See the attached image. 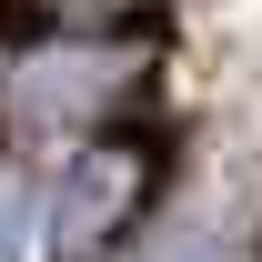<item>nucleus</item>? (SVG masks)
<instances>
[{
  "label": "nucleus",
  "mask_w": 262,
  "mask_h": 262,
  "mask_svg": "<svg viewBox=\"0 0 262 262\" xmlns=\"http://www.w3.org/2000/svg\"><path fill=\"white\" fill-rule=\"evenodd\" d=\"M151 262H232L212 232H171V242H151Z\"/></svg>",
  "instance_id": "3"
},
{
  "label": "nucleus",
  "mask_w": 262,
  "mask_h": 262,
  "mask_svg": "<svg viewBox=\"0 0 262 262\" xmlns=\"http://www.w3.org/2000/svg\"><path fill=\"white\" fill-rule=\"evenodd\" d=\"M131 192H141V171H131L121 141H91V151H71L61 192H51V242H61V262H81L101 242V232L131 212Z\"/></svg>",
  "instance_id": "1"
},
{
  "label": "nucleus",
  "mask_w": 262,
  "mask_h": 262,
  "mask_svg": "<svg viewBox=\"0 0 262 262\" xmlns=\"http://www.w3.org/2000/svg\"><path fill=\"white\" fill-rule=\"evenodd\" d=\"M31 242V192H20V171H0V262H20Z\"/></svg>",
  "instance_id": "2"
}]
</instances>
